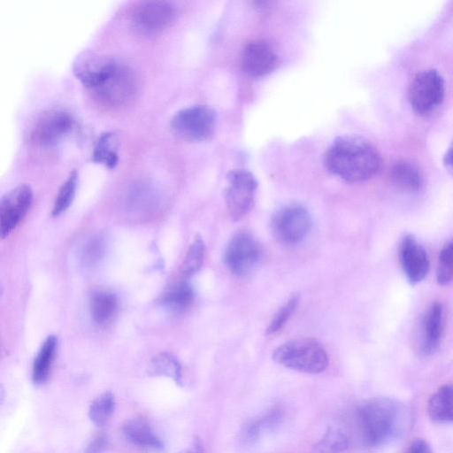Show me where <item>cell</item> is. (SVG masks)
<instances>
[{
    "label": "cell",
    "instance_id": "cb8c5ba5",
    "mask_svg": "<svg viewBox=\"0 0 453 453\" xmlns=\"http://www.w3.org/2000/svg\"><path fill=\"white\" fill-rule=\"evenodd\" d=\"M118 142L114 133L106 132L102 134L93 150V161L103 164L108 168L115 167L119 161Z\"/></svg>",
    "mask_w": 453,
    "mask_h": 453
},
{
    "label": "cell",
    "instance_id": "44dd1931",
    "mask_svg": "<svg viewBox=\"0 0 453 453\" xmlns=\"http://www.w3.org/2000/svg\"><path fill=\"white\" fill-rule=\"evenodd\" d=\"M427 414L430 419L438 424L452 422V386L444 384L441 386L427 402Z\"/></svg>",
    "mask_w": 453,
    "mask_h": 453
},
{
    "label": "cell",
    "instance_id": "52a82bcc",
    "mask_svg": "<svg viewBox=\"0 0 453 453\" xmlns=\"http://www.w3.org/2000/svg\"><path fill=\"white\" fill-rule=\"evenodd\" d=\"M216 112L207 105H193L174 114L171 119L172 131L187 141H202L213 131Z\"/></svg>",
    "mask_w": 453,
    "mask_h": 453
},
{
    "label": "cell",
    "instance_id": "5bb4252c",
    "mask_svg": "<svg viewBox=\"0 0 453 453\" xmlns=\"http://www.w3.org/2000/svg\"><path fill=\"white\" fill-rule=\"evenodd\" d=\"M135 81L129 68L117 63L112 73L96 88V96L103 103L117 106L129 100L134 93Z\"/></svg>",
    "mask_w": 453,
    "mask_h": 453
},
{
    "label": "cell",
    "instance_id": "5b68a950",
    "mask_svg": "<svg viewBox=\"0 0 453 453\" xmlns=\"http://www.w3.org/2000/svg\"><path fill=\"white\" fill-rule=\"evenodd\" d=\"M444 94V80L441 73L434 69H427L417 73L413 78L408 97L416 113L426 115L442 103Z\"/></svg>",
    "mask_w": 453,
    "mask_h": 453
},
{
    "label": "cell",
    "instance_id": "ac0fdd59",
    "mask_svg": "<svg viewBox=\"0 0 453 453\" xmlns=\"http://www.w3.org/2000/svg\"><path fill=\"white\" fill-rule=\"evenodd\" d=\"M58 349V338L49 335L42 343L32 365V380L35 385L45 384L51 374Z\"/></svg>",
    "mask_w": 453,
    "mask_h": 453
},
{
    "label": "cell",
    "instance_id": "4316f807",
    "mask_svg": "<svg viewBox=\"0 0 453 453\" xmlns=\"http://www.w3.org/2000/svg\"><path fill=\"white\" fill-rule=\"evenodd\" d=\"M205 254V244L200 235H196L189 245L180 266L182 274L190 276L199 271Z\"/></svg>",
    "mask_w": 453,
    "mask_h": 453
},
{
    "label": "cell",
    "instance_id": "83f0119b",
    "mask_svg": "<svg viewBox=\"0 0 453 453\" xmlns=\"http://www.w3.org/2000/svg\"><path fill=\"white\" fill-rule=\"evenodd\" d=\"M77 184L78 173L73 170L70 173L58 192L51 211L53 216L60 215L70 207L75 196Z\"/></svg>",
    "mask_w": 453,
    "mask_h": 453
},
{
    "label": "cell",
    "instance_id": "d590c367",
    "mask_svg": "<svg viewBox=\"0 0 453 453\" xmlns=\"http://www.w3.org/2000/svg\"><path fill=\"white\" fill-rule=\"evenodd\" d=\"M445 164L449 165V169H451V149L445 155Z\"/></svg>",
    "mask_w": 453,
    "mask_h": 453
},
{
    "label": "cell",
    "instance_id": "7402d4cb",
    "mask_svg": "<svg viewBox=\"0 0 453 453\" xmlns=\"http://www.w3.org/2000/svg\"><path fill=\"white\" fill-rule=\"evenodd\" d=\"M194 291L192 287L180 281L170 287L160 297V303L173 312L186 311L193 303Z\"/></svg>",
    "mask_w": 453,
    "mask_h": 453
},
{
    "label": "cell",
    "instance_id": "484cf974",
    "mask_svg": "<svg viewBox=\"0 0 453 453\" xmlns=\"http://www.w3.org/2000/svg\"><path fill=\"white\" fill-rule=\"evenodd\" d=\"M114 409V395L111 392L106 391L91 403L88 408L89 419L96 426H103L111 418Z\"/></svg>",
    "mask_w": 453,
    "mask_h": 453
},
{
    "label": "cell",
    "instance_id": "ffe728a7",
    "mask_svg": "<svg viewBox=\"0 0 453 453\" xmlns=\"http://www.w3.org/2000/svg\"><path fill=\"white\" fill-rule=\"evenodd\" d=\"M390 178L397 188L408 193H417L424 185L420 170L413 163L405 160L399 161L392 166Z\"/></svg>",
    "mask_w": 453,
    "mask_h": 453
},
{
    "label": "cell",
    "instance_id": "d4e9b609",
    "mask_svg": "<svg viewBox=\"0 0 453 453\" xmlns=\"http://www.w3.org/2000/svg\"><path fill=\"white\" fill-rule=\"evenodd\" d=\"M349 444V437L345 432L338 427H329L316 444V450L318 453H342Z\"/></svg>",
    "mask_w": 453,
    "mask_h": 453
},
{
    "label": "cell",
    "instance_id": "30bf717a",
    "mask_svg": "<svg viewBox=\"0 0 453 453\" xmlns=\"http://www.w3.org/2000/svg\"><path fill=\"white\" fill-rule=\"evenodd\" d=\"M73 126V119L69 112L59 109L48 110L36 119L31 138L40 145H55L71 132Z\"/></svg>",
    "mask_w": 453,
    "mask_h": 453
},
{
    "label": "cell",
    "instance_id": "f1b7e54d",
    "mask_svg": "<svg viewBox=\"0 0 453 453\" xmlns=\"http://www.w3.org/2000/svg\"><path fill=\"white\" fill-rule=\"evenodd\" d=\"M300 302V295H291L273 316L266 328V334L272 335L280 332L292 317Z\"/></svg>",
    "mask_w": 453,
    "mask_h": 453
},
{
    "label": "cell",
    "instance_id": "836d02e7",
    "mask_svg": "<svg viewBox=\"0 0 453 453\" xmlns=\"http://www.w3.org/2000/svg\"><path fill=\"white\" fill-rule=\"evenodd\" d=\"M406 453H433V450L426 440L417 439L410 444Z\"/></svg>",
    "mask_w": 453,
    "mask_h": 453
},
{
    "label": "cell",
    "instance_id": "7c38bea8",
    "mask_svg": "<svg viewBox=\"0 0 453 453\" xmlns=\"http://www.w3.org/2000/svg\"><path fill=\"white\" fill-rule=\"evenodd\" d=\"M399 262L407 281L414 286L428 274L430 263L427 253L411 234H405L399 244Z\"/></svg>",
    "mask_w": 453,
    "mask_h": 453
},
{
    "label": "cell",
    "instance_id": "2e32d148",
    "mask_svg": "<svg viewBox=\"0 0 453 453\" xmlns=\"http://www.w3.org/2000/svg\"><path fill=\"white\" fill-rule=\"evenodd\" d=\"M444 310L441 302L430 304L420 326L419 351L424 356L434 354L441 343L443 332Z\"/></svg>",
    "mask_w": 453,
    "mask_h": 453
},
{
    "label": "cell",
    "instance_id": "e575fe53",
    "mask_svg": "<svg viewBox=\"0 0 453 453\" xmlns=\"http://www.w3.org/2000/svg\"><path fill=\"white\" fill-rule=\"evenodd\" d=\"M183 453H202V448L199 440L196 439L194 442L193 447Z\"/></svg>",
    "mask_w": 453,
    "mask_h": 453
},
{
    "label": "cell",
    "instance_id": "f546056e",
    "mask_svg": "<svg viewBox=\"0 0 453 453\" xmlns=\"http://www.w3.org/2000/svg\"><path fill=\"white\" fill-rule=\"evenodd\" d=\"M452 242L444 244L440 251L436 267V280L441 286L449 285L452 280Z\"/></svg>",
    "mask_w": 453,
    "mask_h": 453
},
{
    "label": "cell",
    "instance_id": "d6986e66",
    "mask_svg": "<svg viewBox=\"0 0 453 453\" xmlns=\"http://www.w3.org/2000/svg\"><path fill=\"white\" fill-rule=\"evenodd\" d=\"M118 307L117 296L108 290H96L90 296V315L98 326L111 323L117 314Z\"/></svg>",
    "mask_w": 453,
    "mask_h": 453
},
{
    "label": "cell",
    "instance_id": "8fae6325",
    "mask_svg": "<svg viewBox=\"0 0 453 453\" xmlns=\"http://www.w3.org/2000/svg\"><path fill=\"white\" fill-rule=\"evenodd\" d=\"M176 16L175 7L165 1L140 3L133 12V22L142 33L154 35L171 26Z\"/></svg>",
    "mask_w": 453,
    "mask_h": 453
},
{
    "label": "cell",
    "instance_id": "9c48e42d",
    "mask_svg": "<svg viewBox=\"0 0 453 453\" xmlns=\"http://www.w3.org/2000/svg\"><path fill=\"white\" fill-rule=\"evenodd\" d=\"M33 201L29 186L19 185L0 198V238H6L23 219Z\"/></svg>",
    "mask_w": 453,
    "mask_h": 453
},
{
    "label": "cell",
    "instance_id": "4fadbf2b",
    "mask_svg": "<svg viewBox=\"0 0 453 453\" xmlns=\"http://www.w3.org/2000/svg\"><path fill=\"white\" fill-rule=\"evenodd\" d=\"M116 65L117 62L108 56L85 50L76 57L73 71L83 85L94 89L112 73Z\"/></svg>",
    "mask_w": 453,
    "mask_h": 453
},
{
    "label": "cell",
    "instance_id": "7a4b0ae2",
    "mask_svg": "<svg viewBox=\"0 0 453 453\" xmlns=\"http://www.w3.org/2000/svg\"><path fill=\"white\" fill-rule=\"evenodd\" d=\"M380 157L376 148L357 135H342L327 148L324 165L333 175L348 182H362L380 169Z\"/></svg>",
    "mask_w": 453,
    "mask_h": 453
},
{
    "label": "cell",
    "instance_id": "1f68e13d",
    "mask_svg": "<svg viewBox=\"0 0 453 453\" xmlns=\"http://www.w3.org/2000/svg\"><path fill=\"white\" fill-rule=\"evenodd\" d=\"M276 418L274 412H270L261 418L255 419L248 423L242 432L243 438L247 441L256 440L263 432V430L269 428L273 426Z\"/></svg>",
    "mask_w": 453,
    "mask_h": 453
},
{
    "label": "cell",
    "instance_id": "d6a6232c",
    "mask_svg": "<svg viewBox=\"0 0 453 453\" xmlns=\"http://www.w3.org/2000/svg\"><path fill=\"white\" fill-rule=\"evenodd\" d=\"M108 444L107 436L103 434H97L89 441L84 453H104Z\"/></svg>",
    "mask_w": 453,
    "mask_h": 453
},
{
    "label": "cell",
    "instance_id": "8992f818",
    "mask_svg": "<svg viewBox=\"0 0 453 453\" xmlns=\"http://www.w3.org/2000/svg\"><path fill=\"white\" fill-rule=\"evenodd\" d=\"M257 181L247 170H234L226 175L225 199L230 217L238 221L245 217L255 204Z\"/></svg>",
    "mask_w": 453,
    "mask_h": 453
},
{
    "label": "cell",
    "instance_id": "603a6c76",
    "mask_svg": "<svg viewBox=\"0 0 453 453\" xmlns=\"http://www.w3.org/2000/svg\"><path fill=\"white\" fill-rule=\"evenodd\" d=\"M149 372L152 376L170 378L178 385L182 383L180 364L173 355L168 352H160L150 359Z\"/></svg>",
    "mask_w": 453,
    "mask_h": 453
},
{
    "label": "cell",
    "instance_id": "6da1fadb",
    "mask_svg": "<svg viewBox=\"0 0 453 453\" xmlns=\"http://www.w3.org/2000/svg\"><path fill=\"white\" fill-rule=\"evenodd\" d=\"M357 423L365 444L379 448L398 440L408 431L411 414L403 403L378 396L359 404Z\"/></svg>",
    "mask_w": 453,
    "mask_h": 453
},
{
    "label": "cell",
    "instance_id": "4dcf8cb0",
    "mask_svg": "<svg viewBox=\"0 0 453 453\" xmlns=\"http://www.w3.org/2000/svg\"><path fill=\"white\" fill-rule=\"evenodd\" d=\"M105 241L101 235H96L89 239L81 252V260L86 266L96 265L104 257L105 252Z\"/></svg>",
    "mask_w": 453,
    "mask_h": 453
},
{
    "label": "cell",
    "instance_id": "9a60e30c",
    "mask_svg": "<svg viewBox=\"0 0 453 453\" xmlns=\"http://www.w3.org/2000/svg\"><path fill=\"white\" fill-rule=\"evenodd\" d=\"M241 63L247 74L261 77L273 70L277 56L269 43L263 40H254L242 49Z\"/></svg>",
    "mask_w": 453,
    "mask_h": 453
},
{
    "label": "cell",
    "instance_id": "3957f363",
    "mask_svg": "<svg viewBox=\"0 0 453 453\" xmlns=\"http://www.w3.org/2000/svg\"><path fill=\"white\" fill-rule=\"evenodd\" d=\"M278 365L308 374L323 372L329 365L324 346L312 338H296L279 345L273 352Z\"/></svg>",
    "mask_w": 453,
    "mask_h": 453
},
{
    "label": "cell",
    "instance_id": "e0dca14e",
    "mask_svg": "<svg viewBox=\"0 0 453 453\" xmlns=\"http://www.w3.org/2000/svg\"><path fill=\"white\" fill-rule=\"evenodd\" d=\"M122 433L125 438L135 446L157 451H161L165 448L162 440L142 418L127 420L122 426Z\"/></svg>",
    "mask_w": 453,
    "mask_h": 453
},
{
    "label": "cell",
    "instance_id": "277c9868",
    "mask_svg": "<svg viewBox=\"0 0 453 453\" xmlns=\"http://www.w3.org/2000/svg\"><path fill=\"white\" fill-rule=\"evenodd\" d=\"M311 226L310 211L298 203H289L278 209L270 221L273 235L285 245L301 242L310 234Z\"/></svg>",
    "mask_w": 453,
    "mask_h": 453
},
{
    "label": "cell",
    "instance_id": "ba28073f",
    "mask_svg": "<svg viewBox=\"0 0 453 453\" xmlns=\"http://www.w3.org/2000/svg\"><path fill=\"white\" fill-rule=\"evenodd\" d=\"M263 250L258 241L248 232L236 233L224 251V262L237 276L250 273L260 263Z\"/></svg>",
    "mask_w": 453,
    "mask_h": 453
}]
</instances>
